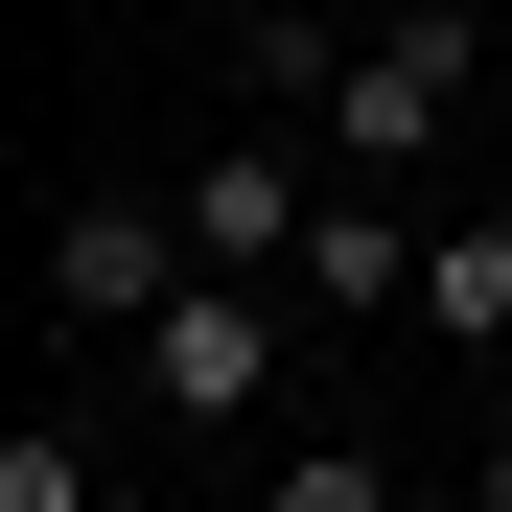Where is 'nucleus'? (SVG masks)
Listing matches in <instances>:
<instances>
[{"label": "nucleus", "mask_w": 512, "mask_h": 512, "mask_svg": "<svg viewBox=\"0 0 512 512\" xmlns=\"http://www.w3.org/2000/svg\"><path fill=\"white\" fill-rule=\"evenodd\" d=\"M489 0H396V24L350 47V94H326V163H350V187H419V140L443 117H489Z\"/></svg>", "instance_id": "1"}, {"label": "nucleus", "mask_w": 512, "mask_h": 512, "mask_svg": "<svg viewBox=\"0 0 512 512\" xmlns=\"http://www.w3.org/2000/svg\"><path fill=\"white\" fill-rule=\"evenodd\" d=\"M280 350H303V326H280V280H187V303L140 326V396L187 419V443H233V419L280 396Z\"/></svg>", "instance_id": "2"}, {"label": "nucleus", "mask_w": 512, "mask_h": 512, "mask_svg": "<svg viewBox=\"0 0 512 512\" xmlns=\"http://www.w3.org/2000/svg\"><path fill=\"white\" fill-rule=\"evenodd\" d=\"M187 280H210L187 210H140V187H70V210H47V303H70V326H117V350H140Z\"/></svg>", "instance_id": "3"}, {"label": "nucleus", "mask_w": 512, "mask_h": 512, "mask_svg": "<svg viewBox=\"0 0 512 512\" xmlns=\"http://www.w3.org/2000/svg\"><path fill=\"white\" fill-rule=\"evenodd\" d=\"M303 163H326V140H210L187 187H163L210 280H303V233H326V187H303Z\"/></svg>", "instance_id": "4"}, {"label": "nucleus", "mask_w": 512, "mask_h": 512, "mask_svg": "<svg viewBox=\"0 0 512 512\" xmlns=\"http://www.w3.org/2000/svg\"><path fill=\"white\" fill-rule=\"evenodd\" d=\"M396 280H419V233H396V187H326V233H303V303H326V326H373Z\"/></svg>", "instance_id": "5"}, {"label": "nucleus", "mask_w": 512, "mask_h": 512, "mask_svg": "<svg viewBox=\"0 0 512 512\" xmlns=\"http://www.w3.org/2000/svg\"><path fill=\"white\" fill-rule=\"evenodd\" d=\"M350 47H373V24H326V0H256V24H233V70H256L280 117H326V94H350Z\"/></svg>", "instance_id": "6"}, {"label": "nucleus", "mask_w": 512, "mask_h": 512, "mask_svg": "<svg viewBox=\"0 0 512 512\" xmlns=\"http://www.w3.org/2000/svg\"><path fill=\"white\" fill-rule=\"evenodd\" d=\"M419 326H466V350H512V233H419Z\"/></svg>", "instance_id": "7"}, {"label": "nucleus", "mask_w": 512, "mask_h": 512, "mask_svg": "<svg viewBox=\"0 0 512 512\" xmlns=\"http://www.w3.org/2000/svg\"><path fill=\"white\" fill-rule=\"evenodd\" d=\"M0 512H117V466L70 443V419H0Z\"/></svg>", "instance_id": "8"}, {"label": "nucleus", "mask_w": 512, "mask_h": 512, "mask_svg": "<svg viewBox=\"0 0 512 512\" xmlns=\"http://www.w3.org/2000/svg\"><path fill=\"white\" fill-rule=\"evenodd\" d=\"M256 512H396V466H373V443H280V466H256Z\"/></svg>", "instance_id": "9"}, {"label": "nucleus", "mask_w": 512, "mask_h": 512, "mask_svg": "<svg viewBox=\"0 0 512 512\" xmlns=\"http://www.w3.org/2000/svg\"><path fill=\"white\" fill-rule=\"evenodd\" d=\"M466 512H512V443H489V466H466Z\"/></svg>", "instance_id": "10"}, {"label": "nucleus", "mask_w": 512, "mask_h": 512, "mask_svg": "<svg viewBox=\"0 0 512 512\" xmlns=\"http://www.w3.org/2000/svg\"><path fill=\"white\" fill-rule=\"evenodd\" d=\"M489 140H512V70H489Z\"/></svg>", "instance_id": "11"}, {"label": "nucleus", "mask_w": 512, "mask_h": 512, "mask_svg": "<svg viewBox=\"0 0 512 512\" xmlns=\"http://www.w3.org/2000/svg\"><path fill=\"white\" fill-rule=\"evenodd\" d=\"M489 24H512V0H489Z\"/></svg>", "instance_id": "12"}]
</instances>
